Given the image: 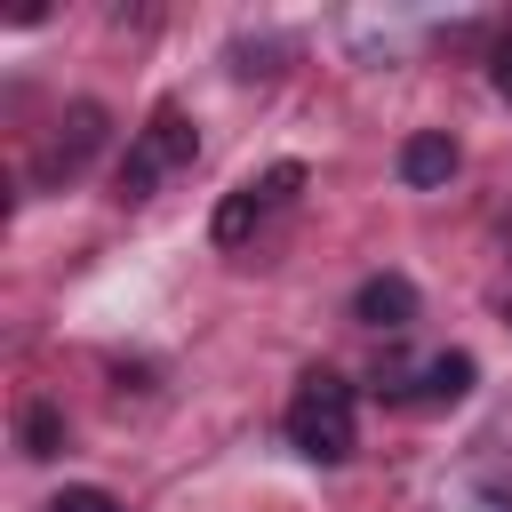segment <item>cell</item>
<instances>
[{"label": "cell", "instance_id": "cell-1", "mask_svg": "<svg viewBox=\"0 0 512 512\" xmlns=\"http://www.w3.org/2000/svg\"><path fill=\"white\" fill-rule=\"evenodd\" d=\"M288 440H296V456H312V464H344V456H352V384H344L336 368H312V376L296 384V400H288Z\"/></svg>", "mask_w": 512, "mask_h": 512}, {"label": "cell", "instance_id": "cell-2", "mask_svg": "<svg viewBox=\"0 0 512 512\" xmlns=\"http://www.w3.org/2000/svg\"><path fill=\"white\" fill-rule=\"evenodd\" d=\"M200 152V136H192V120H184V104H152V120L136 128V144H128V160H120V200H152V184L168 176V168H184Z\"/></svg>", "mask_w": 512, "mask_h": 512}, {"label": "cell", "instance_id": "cell-3", "mask_svg": "<svg viewBox=\"0 0 512 512\" xmlns=\"http://www.w3.org/2000/svg\"><path fill=\"white\" fill-rule=\"evenodd\" d=\"M104 136H112V112H104L96 96L64 104V120H56L48 152H40V184H56V176H80V168H88V160L104 152Z\"/></svg>", "mask_w": 512, "mask_h": 512}, {"label": "cell", "instance_id": "cell-4", "mask_svg": "<svg viewBox=\"0 0 512 512\" xmlns=\"http://www.w3.org/2000/svg\"><path fill=\"white\" fill-rule=\"evenodd\" d=\"M352 320L376 328V336H400V328L416 320V280H408V272H368V280L352 288Z\"/></svg>", "mask_w": 512, "mask_h": 512}, {"label": "cell", "instance_id": "cell-5", "mask_svg": "<svg viewBox=\"0 0 512 512\" xmlns=\"http://www.w3.org/2000/svg\"><path fill=\"white\" fill-rule=\"evenodd\" d=\"M456 136L448 128H416L408 144H400V184H416V192H440L448 176H456Z\"/></svg>", "mask_w": 512, "mask_h": 512}, {"label": "cell", "instance_id": "cell-6", "mask_svg": "<svg viewBox=\"0 0 512 512\" xmlns=\"http://www.w3.org/2000/svg\"><path fill=\"white\" fill-rule=\"evenodd\" d=\"M472 376H480L472 352H432L424 376H416V400H424V408H456V400L472 392Z\"/></svg>", "mask_w": 512, "mask_h": 512}, {"label": "cell", "instance_id": "cell-7", "mask_svg": "<svg viewBox=\"0 0 512 512\" xmlns=\"http://www.w3.org/2000/svg\"><path fill=\"white\" fill-rule=\"evenodd\" d=\"M16 440H24V456H64V408L56 400H24V416H16Z\"/></svg>", "mask_w": 512, "mask_h": 512}, {"label": "cell", "instance_id": "cell-8", "mask_svg": "<svg viewBox=\"0 0 512 512\" xmlns=\"http://www.w3.org/2000/svg\"><path fill=\"white\" fill-rule=\"evenodd\" d=\"M256 216H264V200H256V184H240V192L216 208V224H208V232H216V248H240V240L256 232Z\"/></svg>", "mask_w": 512, "mask_h": 512}, {"label": "cell", "instance_id": "cell-9", "mask_svg": "<svg viewBox=\"0 0 512 512\" xmlns=\"http://www.w3.org/2000/svg\"><path fill=\"white\" fill-rule=\"evenodd\" d=\"M296 192H304V160H280L272 176H256V200H264V208H280V200H296Z\"/></svg>", "mask_w": 512, "mask_h": 512}, {"label": "cell", "instance_id": "cell-10", "mask_svg": "<svg viewBox=\"0 0 512 512\" xmlns=\"http://www.w3.org/2000/svg\"><path fill=\"white\" fill-rule=\"evenodd\" d=\"M48 512H120V496H104V488H56Z\"/></svg>", "mask_w": 512, "mask_h": 512}, {"label": "cell", "instance_id": "cell-11", "mask_svg": "<svg viewBox=\"0 0 512 512\" xmlns=\"http://www.w3.org/2000/svg\"><path fill=\"white\" fill-rule=\"evenodd\" d=\"M488 80H496V96L512 104V40H496V56H488Z\"/></svg>", "mask_w": 512, "mask_h": 512}]
</instances>
